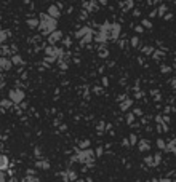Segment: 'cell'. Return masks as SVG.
<instances>
[{
  "label": "cell",
  "mask_w": 176,
  "mask_h": 182,
  "mask_svg": "<svg viewBox=\"0 0 176 182\" xmlns=\"http://www.w3.org/2000/svg\"><path fill=\"white\" fill-rule=\"evenodd\" d=\"M75 160L79 163L86 165V166H91V165H93V152H91V150H83V152H80V153H77Z\"/></svg>",
  "instance_id": "6da1fadb"
},
{
  "label": "cell",
  "mask_w": 176,
  "mask_h": 182,
  "mask_svg": "<svg viewBox=\"0 0 176 182\" xmlns=\"http://www.w3.org/2000/svg\"><path fill=\"white\" fill-rule=\"evenodd\" d=\"M21 182H38V177H35V176L29 174V176H26V177L23 179Z\"/></svg>",
  "instance_id": "7a4b0ae2"
},
{
  "label": "cell",
  "mask_w": 176,
  "mask_h": 182,
  "mask_svg": "<svg viewBox=\"0 0 176 182\" xmlns=\"http://www.w3.org/2000/svg\"><path fill=\"white\" fill-rule=\"evenodd\" d=\"M7 168V158L3 157V155H0V169Z\"/></svg>",
  "instance_id": "3957f363"
},
{
  "label": "cell",
  "mask_w": 176,
  "mask_h": 182,
  "mask_svg": "<svg viewBox=\"0 0 176 182\" xmlns=\"http://www.w3.org/2000/svg\"><path fill=\"white\" fill-rule=\"evenodd\" d=\"M37 166H38V168H43V169H48V162H38L37 163Z\"/></svg>",
  "instance_id": "277c9868"
},
{
  "label": "cell",
  "mask_w": 176,
  "mask_h": 182,
  "mask_svg": "<svg viewBox=\"0 0 176 182\" xmlns=\"http://www.w3.org/2000/svg\"><path fill=\"white\" fill-rule=\"evenodd\" d=\"M168 150H171V152H176V141L170 142V147H168Z\"/></svg>",
  "instance_id": "5b68a950"
},
{
  "label": "cell",
  "mask_w": 176,
  "mask_h": 182,
  "mask_svg": "<svg viewBox=\"0 0 176 182\" xmlns=\"http://www.w3.org/2000/svg\"><path fill=\"white\" fill-rule=\"evenodd\" d=\"M141 150H146V149H147V142H141Z\"/></svg>",
  "instance_id": "8992f818"
},
{
  "label": "cell",
  "mask_w": 176,
  "mask_h": 182,
  "mask_svg": "<svg viewBox=\"0 0 176 182\" xmlns=\"http://www.w3.org/2000/svg\"><path fill=\"white\" fill-rule=\"evenodd\" d=\"M0 182H5V174L3 172H0Z\"/></svg>",
  "instance_id": "52a82bcc"
},
{
  "label": "cell",
  "mask_w": 176,
  "mask_h": 182,
  "mask_svg": "<svg viewBox=\"0 0 176 182\" xmlns=\"http://www.w3.org/2000/svg\"><path fill=\"white\" fill-rule=\"evenodd\" d=\"M160 182H171V181L168 177H163V179H160Z\"/></svg>",
  "instance_id": "ba28073f"
}]
</instances>
